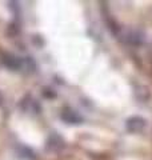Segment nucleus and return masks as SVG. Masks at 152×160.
<instances>
[{"label": "nucleus", "instance_id": "nucleus-1", "mask_svg": "<svg viewBox=\"0 0 152 160\" xmlns=\"http://www.w3.org/2000/svg\"><path fill=\"white\" fill-rule=\"evenodd\" d=\"M145 126H147L145 120L143 118H140V116H132V118H129L125 122L127 131L131 132V133H139V132H141L145 128Z\"/></svg>", "mask_w": 152, "mask_h": 160}, {"label": "nucleus", "instance_id": "nucleus-2", "mask_svg": "<svg viewBox=\"0 0 152 160\" xmlns=\"http://www.w3.org/2000/svg\"><path fill=\"white\" fill-rule=\"evenodd\" d=\"M3 64L7 68L11 69V71H19V69L23 68V59H20L11 53H7L3 56Z\"/></svg>", "mask_w": 152, "mask_h": 160}, {"label": "nucleus", "instance_id": "nucleus-3", "mask_svg": "<svg viewBox=\"0 0 152 160\" xmlns=\"http://www.w3.org/2000/svg\"><path fill=\"white\" fill-rule=\"evenodd\" d=\"M20 107L23 108V111L29 113H40V109H42L40 104L32 96H25L20 103Z\"/></svg>", "mask_w": 152, "mask_h": 160}, {"label": "nucleus", "instance_id": "nucleus-4", "mask_svg": "<svg viewBox=\"0 0 152 160\" xmlns=\"http://www.w3.org/2000/svg\"><path fill=\"white\" fill-rule=\"evenodd\" d=\"M60 118L68 124H80L83 122V118L71 108H64L62 111V113H60Z\"/></svg>", "mask_w": 152, "mask_h": 160}, {"label": "nucleus", "instance_id": "nucleus-5", "mask_svg": "<svg viewBox=\"0 0 152 160\" xmlns=\"http://www.w3.org/2000/svg\"><path fill=\"white\" fill-rule=\"evenodd\" d=\"M124 40L129 44H134V46H139V44L143 43V33L139 31H131L129 33L125 35Z\"/></svg>", "mask_w": 152, "mask_h": 160}, {"label": "nucleus", "instance_id": "nucleus-6", "mask_svg": "<svg viewBox=\"0 0 152 160\" xmlns=\"http://www.w3.org/2000/svg\"><path fill=\"white\" fill-rule=\"evenodd\" d=\"M63 148V140L62 138H59L58 135H51L48 138V144L47 149H52V151H58V149Z\"/></svg>", "mask_w": 152, "mask_h": 160}, {"label": "nucleus", "instance_id": "nucleus-7", "mask_svg": "<svg viewBox=\"0 0 152 160\" xmlns=\"http://www.w3.org/2000/svg\"><path fill=\"white\" fill-rule=\"evenodd\" d=\"M23 67H25L27 69H29V72H33L35 68H36V64H35L32 58H25L23 60Z\"/></svg>", "mask_w": 152, "mask_h": 160}, {"label": "nucleus", "instance_id": "nucleus-8", "mask_svg": "<svg viewBox=\"0 0 152 160\" xmlns=\"http://www.w3.org/2000/svg\"><path fill=\"white\" fill-rule=\"evenodd\" d=\"M43 95L45 98H49V99H53L55 96H56V93H55L51 88H44V91H43Z\"/></svg>", "mask_w": 152, "mask_h": 160}]
</instances>
